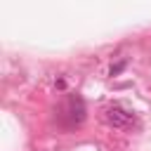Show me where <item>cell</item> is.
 <instances>
[{"label":"cell","instance_id":"6da1fadb","mask_svg":"<svg viewBox=\"0 0 151 151\" xmlns=\"http://www.w3.org/2000/svg\"><path fill=\"white\" fill-rule=\"evenodd\" d=\"M104 118H106V123L109 125H113V127H130L132 123H134V116L130 113V111H125L123 106H109L106 111H104Z\"/></svg>","mask_w":151,"mask_h":151},{"label":"cell","instance_id":"7a4b0ae2","mask_svg":"<svg viewBox=\"0 0 151 151\" xmlns=\"http://www.w3.org/2000/svg\"><path fill=\"white\" fill-rule=\"evenodd\" d=\"M125 68V61H120V64H116V66H111V76H116V73H120Z\"/></svg>","mask_w":151,"mask_h":151}]
</instances>
